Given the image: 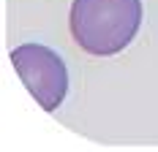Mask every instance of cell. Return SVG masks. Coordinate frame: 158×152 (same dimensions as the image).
<instances>
[{
    "mask_svg": "<svg viewBox=\"0 0 158 152\" xmlns=\"http://www.w3.org/2000/svg\"><path fill=\"white\" fill-rule=\"evenodd\" d=\"M71 35L87 54L109 57L123 52L142 27V0H74Z\"/></svg>",
    "mask_w": 158,
    "mask_h": 152,
    "instance_id": "6da1fadb",
    "label": "cell"
},
{
    "mask_svg": "<svg viewBox=\"0 0 158 152\" xmlns=\"http://www.w3.org/2000/svg\"><path fill=\"white\" fill-rule=\"evenodd\" d=\"M11 65L44 111H55L68 92V68L63 57L41 44H22L11 49Z\"/></svg>",
    "mask_w": 158,
    "mask_h": 152,
    "instance_id": "7a4b0ae2",
    "label": "cell"
}]
</instances>
